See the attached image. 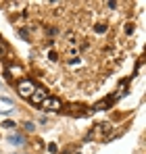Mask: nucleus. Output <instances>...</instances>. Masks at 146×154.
<instances>
[{
    "mask_svg": "<svg viewBox=\"0 0 146 154\" xmlns=\"http://www.w3.org/2000/svg\"><path fill=\"white\" fill-rule=\"evenodd\" d=\"M111 135H113V123L104 121V123L92 125V129L86 135V140L88 142H111Z\"/></svg>",
    "mask_w": 146,
    "mask_h": 154,
    "instance_id": "obj_1",
    "label": "nucleus"
},
{
    "mask_svg": "<svg viewBox=\"0 0 146 154\" xmlns=\"http://www.w3.org/2000/svg\"><path fill=\"white\" fill-rule=\"evenodd\" d=\"M36 88H38V85H36L31 79H19V81H17V94H19L21 98H25V100H29V96L33 94Z\"/></svg>",
    "mask_w": 146,
    "mask_h": 154,
    "instance_id": "obj_2",
    "label": "nucleus"
},
{
    "mask_svg": "<svg viewBox=\"0 0 146 154\" xmlns=\"http://www.w3.org/2000/svg\"><path fill=\"white\" fill-rule=\"evenodd\" d=\"M40 106H42V110H44V112H61L63 102H61L59 98H54V96H48V98L40 104Z\"/></svg>",
    "mask_w": 146,
    "mask_h": 154,
    "instance_id": "obj_3",
    "label": "nucleus"
},
{
    "mask_svg": "<svg viewBox=\"0 0 146 154\" xmlns=\"http://www.w3.org/2000/svg\"><path fill=\"white\" fill-rule=\"evenodd\" d=\"M46 98H48V92H46L44 88H36V90H33V94L29 96V102L33 104V106H40Z\"/></svg>",
    "mask_w": 146,
    "mask_h": 154,
    "instance_id": "obj_4",
    "label": "nucleus"
},
{
    "mask_svg": "<svg viewBox=\"0 0 146 154\" xmlns=\"http://www.w3.org/2000/svg\"><path fill=\"white\" fill-rule=\"evenodd\" d=\"M117 100H119L117 96H106L104 100H100V102L94 104V108H92V110H106L109 106H113V104L117 102Z\"/></svg>",
    "mask_w": 146,
    "mask_h": 154,
    "instance_id": "obj_5",
    "label": "nucleus"
},
{
    "mask_svg": "<svg viewBox=\"0 0 146 154\" xmlns=\"http://www.w3.org/2000/svg\"><path fill=\"white\" fill-rule=\"evenodd\" d=\"M94 33H98V35H104L106 31H109V23L106 21H98V23H94Z\"/></svg>",
    "mask_w": 146,
    "mask_h": 154,
    "instance_id": "obj_6",
    "label": "nucleus"
},
{
    "mask_svg": "<svg viewBox=\"0 0 146 154\" xmlns=\"http://www.w3.org/2000/svg\"><path fill=\"white\" fill-rule=\"evenodd\" d=\"M8 142L13 144V146H23L25 144V137L21 133H13V135H8Z\"/></svg>",
    "mask_w": 146,
    "mask_h": 154,
    "instance_id": "obj_7",
    "label": "nucleus"
},
{
    "mask_svg": "<svg viewBox=\"0 0 146 154\" xmlns=\"http://www.w3.org/2000/svg\"><path fill=\"white\" fill-rule=\"evenodd\" d=\"M123 25H125L123 29H125V33H127V35H132V33L136 31V23H134V21H125Z\"/></svg>",
    "mask_w": 146,
    "mask_h": 154,
    "instance_id": "obj_8",
    "label": "nucleus"
},
{
    "mask_svg": "<svg viewBox=\"0 0 146 154\" xmlns=\"http://www.w3.org/2000/svg\"><path fill=\"white\" fill-rule=\"evenodd\" d=\"M8 54H11V48L6 46L4 40H0V56H8Z\"/></svg>",
    "mask_w": 146,
    "mask_h": 154,
    "instance_id": "obj_9",
    "label": "nucleus"
},
{
    "mask_svg": "<svg viewBox=\"0 0 146 154\" xmlns=\"http://www.w3.org/2000/svg\"><path fill=\"white\" fill-rule=\"evenodd\" d=\"M23 127H25V131H27V133H33V131H36V123H33V121H25Z\"/></svg>",
    "mask_w": 146,
    "mask_h": 154,
    "instance_id": "obj_10",
    "label": "nucleus"
},
{
    "mask_svg": "<svg viewBox=\"0 0 146 154\" xmlns=\"http://www.w3.org/2000/svg\"><path fill=\"white\" fill-rule=\"evenodd\" d=\"M8 71H11V73H17V75H23V69H21L19 65H8Z\"/></svg>",
    "mask_w": 146,
    "mask_h": 154,
    "instance_id": "obj_11",
    "label": "nucleus"
},
{
    "mask_svg": "<svg viewBox=\"0 0 146 154\" xmlns=\"http://www.w3.org/2000/svg\"><path fill=\"white\" fill-rule=\"evenodd\" d=\"M2 127H4V129H13V127H15V121H11V119H6V121L2 123Z\"/></svg>",
    "mask_w": 146,
    "mask_h": 154,
    "instance_id": "obj_12",
    "label": "nucleus"
},
{
    "mask_svg": "<svg viewBox=\"0 0 146 154\" xmlns=\"http://www.w3.org/2000/svg\"><path fill=\"white\" fill-rule=\"evenodd\" d=\"M48 58L52 60V63H56V60H59V54H56L54 50H50V52H48Z\"/></svg>",
    "mask_w": 146,
    "mask_h": 154,
    "instance_id": "obj_13",
    "label": "nucleus"
},
{
    "mask_svg": "<svg viewBox=\"0 0 146 154\" xmlns=\"http://www.w3.org/2000/svg\"><path fill=\"white\" fill-rule=\"evenodd\" d=\"M48 150H50V152H52V154H54V152H56V150H59V148H56V144H48Z\"/></svg>",
    "mask_w": 146,
    "mask_h": 154,
    "instance_id": "obj_14",
    "label": "nucleus"
},
{
    "mask_svg": "<svg viewBox=\"0 0 146 154\" xmlns=\"http://www.w3.org/2000/svg\"><path fill=\"white\" fill-rule=\"evenodd\" d=\"M106 6H109V8H117V6H119V2H106Z\"/></svg>",
    "mask_w": 146,
    "mask_h": 154,
    "instance_id": "obj_15",
    "label": "nucleus"
},
{
    "mask_svg": "<svg viewBox=\"0 0 146 154\" xmlns=\"http://www.w3.org/2000/svg\"><path fill=\"white\" fill-rule=\"evenodd\" d=\"M0 85H2V81H0Z\"/></svg>",
    "mask_w": 146,
    "mask_h": 154,
    "instance_id": "obj_16",
    "label": "nucleus"
}]
</instances>
